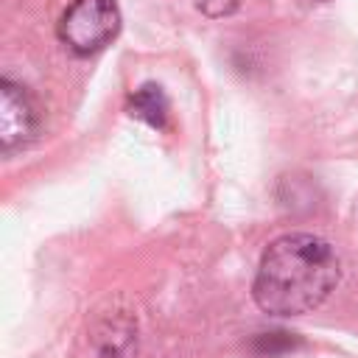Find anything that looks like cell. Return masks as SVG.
<instances>
[{
  "mask_svg": "<svg viewBox=\"0 0 358 358\" xmlns=\"http://www.w3.org/2000/svg\"><path fill=\"white\" fill-rule=\"evenodd\" d=\"M36 134V109L28 98L25 87L14 84L11 78L0 81V148L11 154L28 145Z\"/></svg>",
  "mask_w": 358,
  "mask_h": 358,
  "instance_id": "obj_3",
  "label": "cell"
},
{
  "mask_svg": "<svg viewBox=\"0 0 358 358\" xmlns=\"http://www.w3.org/2000/svg\"><path fill=\"white\" fill-rule=\"evenodd\" d=\"M120 31V8L115 0H73L59 20V39L76 56L103 50Z\"/></svg>",
  "mask_w": 358,
  "mask_h": 358,
  "instance_id": "obj_2",
  "label": "cell"
},
{
  "mask_svg": "<svg viewBox=\"0 0 358 358\" xmlns=\"http://www.w3.org/2000/svg\"><path fill=\"white\" fill-rule=\"evenodd\" d=\"M129 112L145 120L154 129H162L168 120V98L159 84H143L129 95Z\"/></svg>",
  "mask_w": 358,
  "mask_h": 358,
  "instance_id": "obj_4",
  "label": "cell"
},
{
  "mask_svg": "<svg viewBox=\"0 0 358 358\" xmlns=\"http://www.w3.org/2000/svg\"><path fill=\"white\" fill-rule=\"evenodd\" d=\"M316 3H324V0H316Z\"/></svg>",
  "mask_w": 358,
  "mask_h": 358,
  "instance_id": "obj_5",
  "label": "cell"
},
{
  "mask_svg": "<svg viewBox=\"0 0 358 358\" xmlns=\"http://www.w3.org/2000/svg\"><path fill=\"white\" fill-rule=\"evenodd\" d=\"M338 257L316 235H282L260 257L255 274V302L271 316H299L319 308L338 282Z\"/></svg>",
  "mask_w": 358,
  "mask_h": 358,
  "instance_id": "obj_1",
  "label": "cell"
}]
</instances>
